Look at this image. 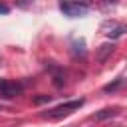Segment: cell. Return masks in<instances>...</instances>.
Listing matches in <instances>:
<instances>
[{
  "label": "cell",
  "instance_id": "5b68a950",
  "mask_svg": "<svg viewBox=\"0 0 127 127\" xmlns=\"http://www.w3.org/2000/svg\"><path fill=\"white\" fill-rule=\"evenodd\" d=\"M113 50H115V44L113 42H107V44L99 46V50H97V62H105L113 54Z\"/></svg>",
  "mask_w": 127,
  "mask_h": 127
},
{
  "label": "cell",
  "instance_id": "30bf717a",
  "mask_svg": "<svg viewBox=\"0 0 127 127\" xmlns=\"http://www.w3.org/2000/svg\"><path fill=\"white\" fill-rule=\"evenodd\" d=\"M77 2H79V4H83V6H87V8H89V6H91V2H93V0H77Z\"/></svg>",
  "mask_w": 127,
  "mask_h": 127
},
{
  "label": "cell",
  "instance_id": "7a4b0ae2",
  "mask_svg": "<svg viewBox=\"0 0 127 127\" xmlns=\"http://www.w3.org/2000/svg\"><path fill=\"white\" fill-rule=\"evenodd\" d=\"M101 32H103L107 38L117 40V38H121V36L127 32V26L121 24V22H115V20H107V22L101 24Z\"/></svg>",
  "mask_w": 127,
  "mask_h": 127
},
{
  "label": "cell",
  "instance_id": "8fae6325",
  "mask_svg": "<svg viewBox=\"0 0 127 127\" xmlns=\"http://www.w3.org/2000/svg\"><path fill=\"white\" fill-rule=\"evenodd\" d=\"M0 111H4V107H2V105H0Z\"/></svg>",
  "mask_w": 127,
  "mask_h": 127
},
{
  "label": "cell",
  "instance_id": "9c48e42d",
  "mask_svg": "<svg viewBox=\"0 0 127 127\" xmlns=\"http://www.w3.org/2000/svg\"><path fill=\"white\" fill-rule=\"evenodd\" d=\"M8 12H10V6H6V4L0 2V14H8Z\"/></svg>",
  "mask_w": 127,
  "mask_h": 127
},
{
  "label": "cell",
  "instance_id": "8992f818",
  "mask_svg": "<svg viewBox=\"0 0 127 127\" xmlns=\"http://www.w3.org/2000/svg\"><path fill=\"white\" fill-rule=\"evenodd\" d=\"M117 113H119L117 109H103V111L95 113V119H97V121H105V119H109V117H115Z\"/></svg>",
  "mask_w": 127,
  "mask_h": 127
},
{
  "label": "cell",
  "instance_id": "ba28073f",
  "mask_svg": "<svg viewBox=\"0 0 127 127\" xmlns=\"http://www.w3.org/2000/svg\"><path fill=\"white\" fill-rule=\"evenodd\" d=\"M50 95H38V97H34V103L36 105H40V103H50Z\"/></svg>",
  "mask_w": 127,
  "mask_h": 127
},
{
  "label": "cell",
  "instance_id": "6da1fadb",
  "mask_svg": "<svg viewBox=\"0 0 127 127\" xmlns=\"http://www.w3.org/2000/svg\"><path fill=\"white\" fill-rule=\"evenodd\" d=\"M60 10H62L64 16H67V18H81V16L87 14V6L79 4L77 0H75V2H73V0H62V2H60Z\"/></svg>",
  "mask_w": 127,
  "mask_h": 127
},
{
  "label": "cell",
  "instance_id": "3957f363",
  "mask_svg": "<svg viewBox=\"0 0 127 127\" xmlns=\"http://www.w3.org/2000/svg\"><path fill=\"white\" fill-rule=\"evenodd\" d=\"M83 105V99H75V101H67V103H62V105H58V107H54L50 113H48V117H52V119H58V117H64V115H67V113H71L73 109H79Z\"/></svg>",
  "mask_w": 127,
  "mask_h": 127
},
{
  "label": "cell",
  "instance_id": "52a82bcc",
  "mask_svg": "<svg viewBox=\"0 0 127 127\" xmlns=\"http://www.w3.org/2000/svg\"><path fill=\"white\" fill-rule=\"evenodd\" d=\"M119 85H123V79H117V81H113V83H109V85H105L103 87V91H107V93H111V91H115Z\"/></svg>",
  "mask_w": 127,
  "mask_h": 127
},
{
  "label": "cell",
  "instance_id": "277c9868",
  "mask_svg": "<svg viewBox=\"0 0 127 127\" xmlns=\"http://www.w3.org/2000/svg\"><path fill=\"white\" fill-rule=\"evenodd\" d=\"M22 89H24L22 83H14V81H4V79H0V95L6 97V99L20 95Z\"/></svg>",
  "mask_w": 127,
  "mask_h": 127
}]
</instances>
